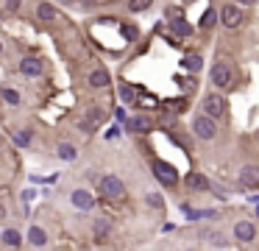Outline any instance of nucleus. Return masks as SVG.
<instances>
[{
	"label": "nucleus",
	"mask_w": 259,
	"mask_h": 251,
	"mask_svg": "<svg viewBox=\"0 0 259 251\" xmlns=\"http://www.w3.org/2000/svg\"><path fill=\"white\" fill-rule=\"evenodd\" d=\"M98 190H101L103 198H109V201H120L125 195V184L117 179V176H103L101 182H98Z\"/></svg>",
	"instance_id": "1"
},
{
	"label": "nucleus",
	"mask_w": 259,
	"mask_h": 251,
	"mask_svg": "<svg viewBox=\"0 0 259 251\" xmlns=\"http://www.w3.org/2000/svg\"><path fill=\"white\" fill-rule=\"evenodd\" d=\"M192 131H195V137H201V140H212L214 134H217L214 117H209V114H198V117H195V126H192Z\"/></svg>",
	"instance_id": "2"
},
{
	"label": "nucleus",
	"mask_w": 259,
	"mask_h": 251,
	"mask_svg": "<svg viewBox=\"0 0 259 251\" xmlns=\"http://www.w3.org/2000/svg\"><path fill=\"white\" fill-rule=\"evenodd\" d=\"M153 176H156V179L165 184V187H173V184L179 182V173H176V168H173V165H168V162H162V159L153 162Z\"/></svg>",
	"instance_id": "3"
},
{
	"label": "nucleus",
	"mask_w": 259,
	"mask_h": 251,
	"mask_svg": "<svg viewBox=\"0 0 259 251\" xmlns=\"http://www.w3.org/2000/svg\"><path fill=\"white\" fill-rule=\"evenodd\" d=\"M217 17L223 20L226 28H240V23H243V12H240V6H234V3L223 6V12H217Z\"/></svg>",
	"instance_id": "4"
},
{
	"label": "nucleus",
	"mask_w": 259,
	"mask_h": 251,
	"mask_svg": "<svg viewBox=\"0 0 259 251\" xmlns=\"http://www.w3.org/2000/svg\"><path fill=\"white\" fill-rule=\"evenodd\" d=\"M212 84L226 90V87L231 84V67H229V64H223V62H220V64H214V67H212Z\"/></svg>",
	"instance_id": "5"
},
{
	"label": "nucleus",
	"mask_w": 259,
	"mask_h": 251,
	"mask_svg": "<svg viewBox=\"0 0 259 251\" xmlns=\"http://www.w3.org/2000/svg\"><path fill=\"white\" fill-rule=\"evenodd\" d=\"M223 109H226V103L220 95H206V101H203V112L209 114V117H223Z\"/></svg>",
	"instance_id": "6"
},
{
	"label": "nucleus",
	"mask_w": 259,
	"mask_h": 251,
	"mask_svg": "<svg viewBox=\"0 0 259 251\" xmlns=\"http://www.w3.org/2000/svg\"><path fill=\"white\" fill-rule=\"evenodd\" d=\"M234 237L240 243H251V240L257 237V226L248 223V220H240V223H234Z\"/></svg>",
	"instance_id": "7"
},
{
	"label": "nucleus",
	"mask_w": 259,
	"mask_h": 251,
	"mask_svg": "<svg viewBox=\"0 0 259 251\" xmlns=\"http://www.w3.org/2000/svg\"><path fill=\"white\" fill-rule=\"evenodd\" d=\"M240 184L243 187H259V165H245L240 171Z\"/></svg>",
	"instance_id": "8"
},
{
	"label": "nucleus",
	"mask_w": 259,
	"mask_h": 251,
	"mask_svg": "<svg viewBox=\"0 0 259 251\" xmlns=\"http://www.w3.org/2000/svg\"><path fill=\"white\" fill-rule=\"evenodd\" d=\"M187 187L195 190V193H203V190H209L212 184H209V179H206L203 173H190V176H187Z\"/></svg>",
	"instance_id": "9"
},
{
	"label": "nucleus",
	"mask_w": 259,
	"mask_h": 251,
	"mask_svg": "<svg viewBox=\"0 0 259 251\" xmlns=\"http://www.w3.org/2000/svg\"><path fill=\"white\" fill-rule=\"evenodd\" d=\"M20 73H23V76H42V62L34 59V56L23 59V62H20Z\"/></svg>",
	"instance_id": "10"
},
{
	"label": "nucleus",
	"mask_w": 259,
	"mask_h": 251,
	"mask_svg": "<svg viewBox=\"0 0 259 251\" xmlns=\"http://www.w3.org/2000/svg\"><path fill=\"white\" fill-rule=\"evenodd\" d=\"M128 128H131V131H137V134H148V131L153 128V123H151L148 117H142V114H137V117H131V120H128Z\"/></svg>",
	"instance_id": "11"
},
{
	"label": "nucleus",
	"mask_w": 259,
	"mask_h": 251,
	"mask_svg": "<svg viewBox=\"0 0 259 251\" xmlns=\"http://www.w3.org/2000/svg\"><path fill=\"white\" fill-rule=\"evenodd\" d=\"M109 73H106V70L103 67H98V70H92L90 73V84L92 87H95V90H103V87H109Z\"/></svg>",
	"instance_id": "12"
},
{
	"label": "nucleus",
	"mask_w": 259,
	"mask_h": 251,
	"mask_svg": "<svg viewBox=\"0 0 259 251\" xmlns=\"http://www.w3.org/2000/svg\"><path fill=\"white\" fill-rule=\"evenodd\" d=\"M28 243L31 246H36V249H42L47 243V235H45V229H39V226H31L28 229Z\"/></svg>",
	"instance_id": "13"
},
{
	"label": "nucleus",
	"mask_w": 259,
	"mask_h": 251,
	"mask_svg": "<svg viewBox=\"0 0 259 251\" xmlns=\"http://www.w3.org/2000/svg\"><path fill=\"white\" fill-rule=\"evenodd\" d=\"M73 204L78 206V209H92L95 201H92V195L87 193V190H76V193H73Z\"/></svg>",
	"instance_id": "14"
},
{
	"label": "nucleus",
	"mask_w": 259,
	"mask_h": 251,
	"mask_svg": "<svg viewBox=\"0 0 259 251\" xmlns=\"http://www.w3.org/2000/svg\"><path fill=\"white\" fill-rule=\"evenodd\" d=\"M36 14H39V20H42V23H53V20H56V6H50V3H39Z\"/></svg>",
	"instance_id": "15"
},
{
	"label": "nucleus",
	"mask_w": 259,
	"mask_h": 251,
	"mask_svg": "<svg viewBox=\"0 0 259 251\" xmlns=\"http://www.w3.org/2000/svg\"><path fill=\"white\" fill-rule=\"evenodd\" d=\"M3 243L12 246V249H17V246H23V235H20L17 229H6V232H3Z\"/></svg>",
	"instance_id": "16"
},
{
	"label": "nucleus",
	"mask_w": 259,
	"mask_h": 251,
	"mask_svg": "<svg viewBox=\"0 0 259 251\" xmlns=\"http://www.w3.org/2000/svg\"><path fill=\"white\" fill-rule=\"evenodd\" d=\"M217 20H220V17H217V12H214V9H209V12L201 17V28H203V31H209V28H214V25H217Z\"/></svg>",
	"instance_id": "17"
},
{
	"label": "nucleus",
	"mask_w": 259,
	"mask_h": 251,
	"mask_svg": "<svg viewBox=\"0 0 259 251\" xmlns=\"http://www.w3.org/2000/svg\"><path fill=\"white\" fill-rule=\"evenodd\" d=\"M173 31H176V34H181V36H190L192 34V28L184 23L181 17H173Z\"/></svg>",
	"instance_id": "18"
},
{
	"label": "nucleus",
	"mask_w": 259,
	"mask_h": 251,
	"mask_svg": "<svg viewBox=\"0 0 259 251\" xmlns=\"http://www.w3.org/2000/svg\"><path fill=\"white\" fill-rule=\"evenodd\" d=\"M59 157H61V159H76V148H73V145H70V142H59Z\"/></svg>",
	"instance_id": "19"
},
{
	"label": "nucleus",
	"mask_w": 259,
	"mask_h": 251,
	"mask_svg": "<svg viewBox=\"0 0 259 251\" xmlns=\"http://www.w3.org/2000/svg\"><path fill=\"white\" fill-rule=\"evenodd\" d=\"M98 123H101V112H92L90 117H87V120L81 123V128H84V131H92V128H95Z\"/></svg>",
	"instance_id": "20"
},
{
	"label": "nucleus",
	"mask_w": 259,
	"mask_h": 251,
	"mask_svg": "<svg viewBox=\"0 0 259 251\" xmlns=\"http://www.w3.org/2000/svg\"><path fill=\"white\" fill-rule=\"evenodd\" d=\"M0 98H3L6 103H12V106H17V103H20V95H17L14 90H0Z\"/></svg>",
	"instance_id": "21"
},
{
	"label": "nucleus",
	"mask_w": 259,
	"mask_h": 251,
	"mask_svg": "<svg viewBox=\"0 0 259 251\" xmlns=\"http://www.w3.org/2000/svg\"><path fill=\"white\" fill-rule=\"evenodd\" d=\"M151 3H153V0H131V3H128V9H131V12L137 14V12H145Z\"/></svg>",
	"instance_id": "22"
},
{
	"label": "nucleus",
	"mask_w": 259,
	"mask_h": 251,
	"mask_svg": "<svg viewBox=\"0 0 259 251\" xmlns=\"http://www.w3.org/2000/svg\"><path fill=\"white\" fill-rule=\"evenodd\" d=\"M184 64H187V67H190V70H201V56H195V53H190V56H187V62H184Z\"/></svg>",
	"instance_id": "23"
},
{
	"label": "nucleus",
	"mask_w": 259,
	"mask_h": 251,
	"mask_svg": "<svg viewBox=\"0 0 259 251\" xmlns=\"http://www.w3.org/2000/svg\"><path fill=\"white\" fill-rule=\"evenodd\" d=\"M170 109H173V112H184V109H187V103H184V101H170Z\"/></svg>",
	"instance_id": "24"
},
{
	"label": "nucleus",
	"mask_w": 259,
	"mask_h": 251,
	"mask_svg": "<svg viewBox=\"0 0 259 251\" xmlns=\"http://www.w3.org/2000/svg\"><path fill=\"white\" fill-rule=\"evenodd\" d=\"M148 204H151V206H156V209H162V198L151 193V195H148Z\"/></svg>",
	"instance_id": "25"
},
{
	"label": "nucleus",
	"mask_w": 259,
	"mask_h": 251,
	"mask_svg": "<svg viewBox=\"0 0 259 251\" xmlns=\"http://www.w3.org/2000/svg\"><path fill=\"white\" fill-rule=\"evenodd\" d=\"M3 3H6L9 12H17V9H20V0H3Z\"/></svg>",
	"instance_id": "26"
},
{
	"label": "nucleus",
	"mask_w": 259,
	"mask_h": 251,
	"mask_svg": "<svg viewBox=\"0 0 259 251\" xmlns=\"http://www.w3.org/2000/svg\"><path fill=\"white\" fill-rule=\"evenodd\" d=\"M123 34H125V39H134V36H137V31L131 28V25H125V28H123Z\"/></svg>",
	"instance_id": "27"
},
{
	"label": "nucleus",
	"mask_w": 259,
	"mask_h": 251,
	"mask_svg": "<svg viewBox=\"0 0 259 251\" xmlns=\"http://www.w3.org/2000/svg\"><path fill=\"white\" fill-rule=\"evenodd\" d=\"M106 237V223H98V240Z\"/></svg>",
	"instance_id": "28"
},
{
	"label": "nucleus",
	"mask_w": 259,
	"mask_h": 251,
	"mask_svg": "<svg viewBox=\"0 0 259 251\" xmlns=\"http://www.w3.org/2000/svg\"><path fill=\"white\" fill-rule=\"evenodd\" d=\"M28 140H31L28 134H17V142H20V145H28Z\"/></svg>",
	"instance_id": "29"
},
{
	"label": "nucleus",
	"mask_w": 259,
	"mask_h": 251,
	"mask_svg": "<svg viewBox=\"0 0 259 251\" xmlns=\"http://www.w3.org/2000/svg\"><path fill=\"white\" fill-rule=\"evenodd\" d=\"M237 3H243V6H251V3H257V0H237Z\"/></svg>",
	"instance_id": "30"
},
{
	"label": "nucleus",
	"mask_w": 259,
	"mask_h": 251,
	"mask_svg": "<svg viewBox=\"0 0 259 251\" xmlns=\"http://www.w3.org/2000/svg\"><path fill=\"white\" fill-rule=\"evenodd\" d=\"M3 215H6V209H3V206H0V218H3Z\"/></svg>",
	"instance_id": "31"
},
{
	"label": "nucleus",
	"mask_w": 259,
	"mask_h": 251,
	"mask_svg": "<svg viewBox=\"0 0 259 251\" xmlns=\"http://www.w3.org/2000/svg\"><path fill=\"white\" fill-rule=\"evenodd\" d=\"M61 3H70V0H61Z\"/></svg>",
	"instance_id": "32"
}]
</instances>
